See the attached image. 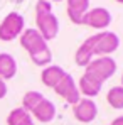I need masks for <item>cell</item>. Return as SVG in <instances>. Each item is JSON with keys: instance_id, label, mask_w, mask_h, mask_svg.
<instances>
[{"instance_id": "6da1fadb", "label": "cell", "mask_w": 123, "mask_h": 125, "mask_svg": "<svg viewBox=\"0 0 123 125\" xmlns=\"http://www.w3.org/2000/svg\"><path fill=\"white\" fill-rule=\"evenodd\" d=\"M20 46L29 52L30 59L36 66L46 68L52 61V52L49 49L47 41L41 36V32L37 29H25L19 37Z\"/></svg>"}, {"instance_id": "7a4b0ae2", "label": "cell", "mask_w": 123, "mask_h": 125, "mask_svg": "<svg viewBox=\"0 0 123 125\" xmlns=\"http://www.w3.org/2000/svg\"><path fill=\"white\" fill-rule=\"evenodd\" d=\"M36 25L46 41H52L59 34V21L52 12V5L46 0L36 3Z\"/></svg>"}, {"instance_id": "3957f363", "label": "cell", "mask_w": 123, "mask_h": 125, "mask_svg": "<svg viewBox=\"0 0 123 125\" xmlns=\"http://www.w3.org/2000/svg\"><path fill=\"white\" fill-rule=\"evenodd\" d=\"M25 31V21L19 12H10L0 22V41L10 42Z\"/></svg>"}, {"instance_id": "277c9868", "label": "cell", "mask_w": 123, "mask_h": 125, "mask_svg": "<svg viewBox=\"0 0 123 125\" xmlns=\"http://www.w3.org/2000/svg\"><path fill=\"white\" fill-rule=\"evenodd\" d=\"M93 39V54L95 56H108L120 47V37L111 31H100L91 36Z\"/></svg>"}, {"instance_id": "5b68a950", "label": "cell", "mask_w": 123, "mask_h": 125, "mask_svg": "<svg viewBox=\"0 0 123 125\" xmlns=\"http://www.w3.org/2000/svg\"><path fill=\"white\" fill-rule=\"evenodd\" d=\"M84 71L95 74L98 80H101L104 83L106 80H110L116 73V61L111 56H100V58H95L93 61L89 62L84 68Z\"/></svg>"}, {"instance_id": "8992f818", "label": "cell", "mask_w": 123, "mask_h": 125, "mask_svg": "<svg viewBox=\"0 0 123 125\" xmlns=\"http://www.w3.org/2000/svg\"><path fill=\"white\" fill-rule=\"evenodd\" d=\"M52 90L56 91V95L61 96L66 103L73 105V106L81 100V93H79V90H78V83L74 81L73 74H69V73H66L61 78V81L56 84Z\"/></svg>"}, {"instance_id": "52a82bcc", "label": "cell", "mask_w": 123, "mask_h": 125, "mask_svg": "<svg viewBox=\"0 0 123 125\" xmlns=\"http://www.w3.org/2000/svg\"><path fill=\"white\" fill-rule=\"evenodd\" d=\"M110 24H111V14L104 7L89 9L88 14L83 19V25H88V27H93V29H98V31H106V27Z\"/></svg>"}, {"instance_id": "ba28073f", "label": "cell", "mask_w": 123, "mask_h": 125, "mask_svg": "<svg viewBox=\"0 0 123 125\" xmlns=\"http://www.w3.org/2000/svg\"><path fill=\"white\" fill-rule=\"evenodd\" d=\"M74 118L81 124H91L98 115V106L91 98H81L78 103L73 106Z\"/></svg>"}, {"instance_id": "9c48e42d", "label": "cell", "mask_w": 123, "mask_h": 125, "mask_svg": "<svg viewBox=\"0 0 123 125\" xmlns=\"http://www.w3.org/2000/svg\"><path fill=\"white\" fill-rule=\"evenodd\" d=\"M101 88H103V81L98 80L95 74L88 73V71L83 73L79 81H78V90H79L81 95H84V98H91L93 100L101 91Z\"/></svg>"}, {"instance_id": "30bf717a", "label": "cell", "mask_w": 123, "mask_h": 125, "mask_svg": "<svg viewBox=\"0 0 123 125\" xmlns=\"http://www.w3.org/2000/svg\"><path fill=\"white\" fill-rule=\"evenodd\" d=\"M89 10V0H66V12L69 21L76 25H83V19Z\"/></svg>"}, {"instance_id": "8fae6325", "label": "cell", "mask_w": 123, "mask_h": 125, "mask_svg": "<svg viewBox=\"0 0 123 125\" xmlns=\"http://www.w3.org/2000/svg\"><path fill=\"white\" fill-rule=\"evenodd\" d=\"M32 118H36L37 122H42V124H49L56 118V105L52 103L51 100L44 98L41 103L37 105L32 112H30Z\"/></svg>"}, {"instance_id": "7c38bea8", "label": "cell", "mask_w": 123, "mask_h": 125, "mask_svg": "<svg viewBox=\"0 0 123 125\" xmlns=\"http://www.w3.org/2000/svg\"><path fill=\"white\" fill-rule=\"evenodd\" d=\"M66 74L64 68L57 66V64H49L41 71V81L44 86L47 88H54L56 84L61 81V78Z\"/></svg>"}, {"instance_id": "4fadbf2b", "label": "cell", "mask_w": 123, "mask_h": 125, "mask_svg": "<svg viewBox=\"0 0 123 125\" xmlns=\"http://www.w3.org/2000/svg\"><path fill=\"white\" fill-rule=\"evenodd\" d=\"M17 74V61L9 52H0V80L7 81Z\"/></svg>"}, {"instance_id": "5bb4252c", "label": "cell", "mask_w": 123, "mask_h": 125, "mask_svg": "<svg viewBox=\"0 0 123 125\" xmlns=\"http://www.w3.org/2000/svg\"><path fill=\"white\" fill-rule=\"evenodd\" d=\"M93 59H95V54H93V39H91V36H89V37H88V39H86V41L76 49L74 61H76L78 66L86 68Z\"/></svg>"}, {"instance_id": "9a60e30c", "label": "cell", "mask_w": 123, "mask_h": 125, "mask_svg": "<svg viewBox=\"0 0 123 125\" xmlns=\"http://www.w3.org/2000/svg\"><path fill=\"white\" fill-rule=\"evenodd\" d=\"M7 125H36V122H34L32 115L27 110H24L22 106H19V108H14L9 113Z\"/></svg>"}, {"instance_id": "2e32d148", "label": "cell", "mask_w": 123, "mask_h": 125, "mask_svg": "<svg viewBox=\"0 0 123 125\" xmlns=\"http://www.w3.org/2000/svg\"><path fill=\"white\" fill-rule=\"evenodd\" d=\"M106 102L115 110H123V86H113L106 93Z\"/></svg>"}, {"instance_id": "e0dca14e", "label": "cell", "mask_w": 123, "mask_h": 125, "mask_svg": "<svg viewBox=\"0 0 123 125\" xmlns=\"http://www.w3.org/2000/svg\"><path fill=\"white\" fill-rule=\"evenodd\" d=\"M42 100H44V95H42L41 91H34V90H32V91H27V93L24 95V98H22V108L30 113Z\"/></svg>"}, {"instance_id": "ac0fdd59", "label": "cell", "mask_w": 123, "mask_h": 125, "mask_svg": "<svg viewBox=\"0 0 123 125\" xmlns=\"http://www.w3.org/2000/svg\"><path fill=\"white\" fill-rule=\"evenodd\" d=\"M7 91H9V88H7V83L0 80V100H2V98H5Z\"/></svg>"}, {"instance_id": "d6986e66", "label": "cell", "mask_w": 123, "mask_h": 125, "mask_svg": "<svg viewBox=\"0 0 123 125\" xmlns=\"http://www.w3.org/2000/svg\"><path fill=\"white\" fill-rule=\"evenodd\" d=\"M110 125H123V115L116 117V118H115V120H113V122H111Z\"/></svg>"}, {"instance_id": "ffe728a7", "label": "cell", "mask_w": 123, "mask_h": 125, "mask_svg": "<svg viewBox=\"0 0 123 125\" xmlns=\"http://www.w3.org/2000/svg\"><path fill=\"white\" fill-rule=\"evenodd\" d=\"M10 2H14V3H20V2H24V0H10Z\"/></svg>"}, {"instance_id": "44dd1931", "label": "cell", "mask_w": 123, "mask_h": 125, "mask_svg": "<svg viewBox=\"0 0 123 125\" xmlns=\"http://www.w3.org/2000/svg\"><path fill=\"white\" fill-rule=\"evenodd\" d=\"M46 2H49V3H52V2H61V0H46Z\"/></svg>"}, {"instance_id": "7402d4cb", "label": "cell", "mask_w": 123, "mask_h": 125, "mask_svg": "<svg viewBox=\"0 0 123 125\" xmlns=\"http://www.w3.org/2000/svg\"><path fill=\"white\" fill-rule=\"evenodd\" d=\"M120 81H122V84H120V86H123V73H122V80H120Z\"/></svg>"}, {"instance_id": "603a6c76", "label": "cell", "mask_w": 123, "mask_h": 125, "mask_svg": "<svg viewBox=\"0 0 123 125\" xmlns=\"http://www.w3.org/2000/svg\"><path fill=\"white\" fill-rule=\"evenodd\" d=\"M116 2H118V3H123V0H116Z\"/></svg>"}]
</instances>
